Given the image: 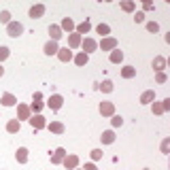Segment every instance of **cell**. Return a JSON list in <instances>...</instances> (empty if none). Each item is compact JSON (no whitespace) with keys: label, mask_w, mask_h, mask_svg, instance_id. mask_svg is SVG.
Masks as SVG:
<instances>
[{"label":"cell","mask_w":170,"mask_h":170,"mask_svg":"<svg viewBox=\"0 0 170 170\" xmlns=\"http://www.w3.org/2000/svg\"><path fill=\"white\" fill-rule=\"evenodd\" d=\"M43 13H45V6H43V4H36V6H32V9H30V17H32V19L41 17Z\"/></svg>","instance_id":"cell-4"},{"label":"cell","mask_w":170,"mask_h":170,"mask_svg":"<svg viewBox=\"0 0 170 170\" xmlns=\"http://www.w3.org/2000/svg\"><path fill=\"white\" fill-rule=\"evenodd\" d=\"M77 64H79V66L87 64V53H79V55H77Z\"/></svg>","instance_id":"cell-20"},{"label":"cell","mask_w":170,"mask_h":170,"mask_svg":"<svg viewBox=\"0 0 170 170\" xmlns=\"http://www.w3.org/2000/svg\"><path fill=\"white\" fill-rule=\"evenodd\" d=\"M79 43H81V38H79V34H73V36H70V47H77Z\"/></svg>","instance_id":"cell-23"},{"label":"cell","mask_w":170,"mask_h":170,"mask_svg":"<svg viewBox=\"0 0 170 170\" xmlns=\"http://www.w3.org/2000/svg\"><path fill=\"white\" fill-rule=\"evenodd\" d=\"M147 28H149V32H157V30H159V26H157L155 21H151V23H147Z\"/></svg>","instance_id":"cell-27"},{"label":"cell","mask_w":170,"mask_h":170,"mask_svg":"<svg viewBox=\"0 0 170 170\" xmlns=\"http://www.w3.org/2000/svg\"><path fill=\"white\" fill-rule=\"evenodd\" d=\"M60 49H58V45H55V41H49L47 45H45V53L47 55H53V53H58Z\"/></svg>","instance_id":"cell-5"},{"label":"cell","mask_w":170,"mask_h":170,"mask_svg":"<svg viewBox=\"0 0 170 170\" xmlns=\"http://www.w3.org/2000/svg\"><path fill=\"white\" fill-rule=\"evenodd\" d=\"M121 123H123V119H121V117H113V126H115V128L121 126Z\"/></svg>","instance_id":"cell-33"},{"label":"cell","mask_w":170,"mask_h":170,"mask_svg":"<svg viewBox=\"0 0 170 170\" xmlns=\"http://www.w3.org/2000/svg\"><path fill=\"white\" fill-rule=\"evenodd\" d=\"M51 132H55V134H62V132H64V126H62V123L60 121H55V123H51Z\"/></svg>","instance_id":"cell-15"},{"label":"cell","mask_w":170,"mask_h":170,"mask_svg":"<svg viewBox=\"0 0 170 170\" xmlns=\"http://www.w3.org/2000/svg\"><path fill=\"white\" fill-rule=\"evenodd\" d=\"M2 75H4V70H2V66H0V77H2Z\"/></svg>","instance_id":"cell-41"},{"label":"cell","mask_w":170,"mask_h":170,"mask_svg":"<svg viewBox=\"0 0 170 170\" xmlns=\"http://www.w3.org/2000/svg\"><path fill=\"white\" fill-rule=\"evenodd\" d=\"M30 123H32L34 130H41V128H45V117L43 115H34V117L30 119Z\"/></svg>","instance_id":"cell-3"},{"label":"cell","mask_w":170,"mask_h":170,"mask_svg":"<svg viewBox=\"0 0 170 170\" xmlns=\"http://www.w3.org/2000/svg\"><path fill=\"white\" fill-rule=\"evenodd\" d=\"M64 153H66L64 149H58L55 153H53V157H51V162H53V164H60L62 159H64Z\"/></svg>","instance_id":"cell-6"},{"label":"cell","mask_w":170,"mask_h":170,"mask_svg":"<svg viewBox=\"0 0 170 170\" xmlns=\"http://www.w3.org/2000/svg\"><path fill=\"white\" fill-rule=\"evenodd\" d=\"M87 30H89V23H87V21L79 26V32H87Z\"/></svg>","instance_id":"cell-35"},{"label":"cell","mask_w":170,"mask_h":170,"mask_svg":"<svg viewBox=\"0 0 170 170\" xmlns=\"http://www.w3.org/2000/svg\"><path fill=\"white\" fill-rule=\"evenodd\" d=\"M28 115H30L28 106H19V117H21V119H28Z\"/></svg>","instance_id":"cell-21"},{"label":"cell","mask_w":170,"mask_h":170,"mask_svg":"<svg viewBox=\"0 0 170 170\" xmlns=\"http://www.w3.org/2000/svg\"><path fill=\"white\" fill-rule=\"evenodd\" d=\"M85 170H96V166H94V164H87V166H85Z\"/></svg>","instance_id":"cell-39"},{"label":"cell","mask_w":170,"mask_h":170,"mask_svg":"<svg viewBox=\"0 0 170 170\" xmlns=\"http://www.w3.org/2000/svg\"><path fill=\"white\" fill-rule=\"evenodd\" d=\"M92 157H94V159H100V157H102V151H100V149L92 151Z\"/></svg>","instance_id":"cell-31"},{"label":"cell","mask_w":170,"mask_h":170,"mask_svg":"<svg viewBox=\"0 0 170 170\" xmlns=\"http://www.w3.org/2000/svg\"><path fill=\"white\" fill-rule=\"evenodd\" d=\"M123 77H126V79H130V77H134V68H132V66H128V68H123Z\"/></svg>","instance_id":"cell-25"},{"label":"cell","mask_w":170,"mask_h":170,"mask_svg":"<svg viewBox=\"0 0 170 170\" xmlns=\"http://www.w3.org/2000/svg\"><path fill=\"white\" fill-rule=\"evenodd\" d=\"M168 64H170V60H168Z\"/></svg>","instance_id":"cell-42"},{"label":"cell","mask_w":170,"mask_h":170,"mask_svg":"<svg viewBox=\"0 0 170 170\" xmlns=\"http://www.w3.org/2000/svg\"><path fill=\"white\" fill-rule=\"evenodd\" d=\"M113 47H115V38H106V41H102V51L113 49Z\"/></svg>","instance_id":"cell-16"},{"label":"cell","mask_w":170,"mask_h":170,"mask_svg":"<svg viewBox=\"0 0 170 170\" xmlns=\"http://www.w3.org/2000/svg\"><path fill=\"white\" fill-rule=\"evenodd\" d=\"M113 140H115V134H113L111 130L102 134V142H113Z\"/></svg>","instance_id":"cell-17"},{"label":"cell","mask_w":170,"mask_h":170,"mask_svg":"<svg viewBox=\"0 0 170 170\" xmlns=\"http://www.w3.org/2000/svg\"><path fill=\"white\" fill-rule=\"evenodd\" d=\"M164 109H170V98H166V100H164Z\"/></svg>","instance_id":"cell-38"},{"label":"cell","mask_w":170,"mask_h":170,"mask_svg":"<svg viewBox=\"0 0 170 170\" xmlns=\"http://www.w3.org/2000/svg\"><path fill=\"white\" fill-rule=\"evenodd\" d=\"M121 58H123L121 51H113V53H111V62H115V64H117V62H121Z\"/></svg>","instance_id":"cell-18"},{"label":"cell","mask_w":170,"mask_h":170,"mask_svg":"<svg viewBox=\"0 0 170 170\" xmlns=\"http://www.w3.org/2000/svg\"><path fill=\"white\" fill-rule=\"evenodd\" d=\"M83 47H85V51H94V49H96V43H94L92 38H87V41L83 43Z\"/></svg>","instance_id":"cell-19"},{"label":"cell","mask_w":170,"mask_h":170,"mask_svg":"<svg viewBox=\"0 0 170 170\" xmlns=\"http://www.w3.org/2000/svg\"><path fill=\"white\" fill-rule=\"evenodd\" d=\"M166 43H170V32H168V34H166Z\"/></svg>","instance_id":"cell-40"},{"label":"cell","mask_w":170,"mask_h":170,"mask_svg":"<svg viewBox=\"0 0 170 170\" xmlns=\"http://www.w3.org/2000/svg\"><path fill=\"white\" fill-rule=\"evenodd\" d=\"M164 64H166V60H164V58H155V62H153V66H155L157 70H159V68H162Z\"/></svg>","instance_id":"cell-24"},{"label":"cell","mask_w":170,"mask_h":170,"mask_svg":"<svg viewBox=\"0 0 170 170\" xmlns=\"http://www.w3.org/2000/svg\"><path fill=\"white\" fill-rule=\"evenodd\" d=\"M6 130H9V132H19V121H17V119H13V121H9V126H6Z\"/></svg>","instance_id":"cell-14"},{"label":"cell","mask_w":170,"mask_h":170,"mask_svg":"<svg viewBox=\"0 0 170 170\" xmlns=\"http://www.w3.org/2000/svg\"><path fill=\"white\" fill-rule=\"evenodd\" d=\"M58 58H60L62 62H68L70 58H73V53H70L68 49H60V53H58Z\"/></svg>","instance_id":"cell-11"},{"label":"cell","mask_w":170,"mask_h":170,"mask_svg":"<svg viewBox=\"0 0 170 170\" xmlns=\"http://www.w3.org/2000/svg\"><path fill=\"white\" fill-rule=\"evenodd\" d=\"M153 98H155V94H153V92H145V94L140 96V102H142V104H147V102L153 100Z\"/></svg>","instance_id":"cell-13"},{"label":"cell","mask_w":170,"mask_h":170,"mask_svg":"<svg viewBox=\"0 0 170 170\" xmlns=\"http://www.w3.org/2000/svg\"><path fill=\"white\" fill-rule=\"evenodd\" d=\"M15 102H17L15 96H11V94H4V96H2V104H4V106H13Z\"/></svg>","instance_id":"cell-10"},{"label":"cell","mask_w":170,"mask_h":170,"mask_svg":"<svg viewBox=\"0 0 170 170\" xmlns=\"http://www.w3.org/2000/svg\"><path fill=\"white\" fill-rule=\"evenodd\" d=\"M100 113L102 115H113V104L111 102H102L100 104Z\"/></svg>","instance_id":"cell-7"},{"label":"cell","mask_w":170,"mask_h":170,"mask_svg":"<svg viewBox=\"0 0 170 170\" xmlns=\"http://www.w3.org/2000/svg\"><path fill=\"white\" fill-rule=\"evenodd\" d=\"M168 166H170V164H168Z\"/></svg>","instance_id":"cell-43"},{"label":"cell","mask_w":170,"mask_h":170,"mask_svg":"<svg viewBox=\"0 0 170 170\" xmlns=\"http://www.w3.org/2000/svg\"><path fill=\"white\" fill-rule=\"evenodd\" d=\"M21 32H23V26H21V23H15V21L9 23V36H15V38H17Z\"/></svg>","instance_id":"cell-1"},{"label":"cell","mask_w":170,"mask_h":170,"mask_svg":"<svg viewBox=\"0 0 170 170\" xmlns=\"http://www.w3.org/2000/svg\"><path fill=\"white\" fill-rule=\"evenodd\" d=\"M98 32H100V34H109V26H98Z\"/></svg>","instance_id":"cell-29"},{"label":"cell","mask_w":170,"mask_h":170,"mask_svg":"<svg viewBox=\"0 0 170 170\" xmlns=\"http://www.w3.org/2000/svg\"><path fill=\"white\" fill-rule=\"evenodd\" d=\"M17 159H19L21 164H26V162H28V151H26L23 147H21V149H17Z\"/></svg>","instance_id":"cell-9"},{"label":"cell","mask_w":170,"mask_h":170,"mask_svg":"<svg viewBox=\"0 0 170 170\" xmlns=\"http://www.w3.org/2000/svg\"><path fill=\"white\" fill-rule=\"evenodd\" d=\"M32 106H34V111H41V109H43V102H38V100H36Z\"/></svg>","instance_id":"cell-36"},{"label":"cell","mask_w":170,"mask_h":170,"mask_svg":"<svg viewBox=\"0 0 170 170\" xmlns=\"http://www.w3.org/2000/svg\"><path fill=\"white\" fill-rule=\"evenodd\" d=\"M162 151H164V153H168V155H170V138H166V140L162 142Z\"/></svg>","instance_id":"cell-22"},{"label":"cell","mask_w":170,"mask_h":170,"mask_svg":"<svg viewBox=\"0 0 170 170\" xmlns=\"http://www.w3.org/2000/svg\"><path fill=\"white\" fill-rule=\"evenodd\" d=\"M62 28L70 30V28H73V21H70V19H64V21H62Z\"/></svg>","instance_id":"cell-30"},{"label":"cell","mask_w":170,"mask_h":170,"mask_svg":"<svg viewBox=\"0 0 170 170\" xmlns=\"http://www.w3.org/2000/svg\"><path fill=\"white\" fill-rule=\"evenodd\" d=\"M134 19H136V21H142V19H145V15H142V13H136V15H134Z\"/></svg>","instance_id":"cell-37"},{"label":"cell","mask_w":170,"mask_h":170,"mask_svg":"<svg viewBox=\"0 0 170 170\" xmlns=\"http://www.w3.org/2000/svg\"><path fill=\"white\" fill-rule=\"evenodd\" d=\"M62 102H64V100H62V96H58V94H55V96H51V98H49V102H47V104H49V109L58 111L60 106H62Z\"/></svg>","instance_id":"cell-2"},{"label":"cell","mask_w":170,"mask_h":170,"mask_svg":"<svg viewBox=\"0 0 170 170\" xmlns=\"http://www.w3.org/2000/svg\"><path fill=\"white\" fill-rule=\"evenodd\" d=\"M49 34H51V41H58V38L62 36V34H60V28H58V26H51V28H49Z\"/></svg>","instance_id":"cell-12"},{"label":"cell","mask_w":170,"mask_h":170,"mask_svg":"<svg viewBox=\"0 0 170 170\" xmlns=\"http://www.w3.org/2000/svg\"><path fill=\"white\" fill-rule=\"evenodd\" d=\"M9 17H11V15H9L6 11H2V13H0V21H2V23H6V21H9Z\"/></svg>","instance_id":"cell-28"},{"label":"cell","mask_w":170,"mask_h":170,"mask_svg":"<svg viewBox=\"0 0 170 170\" xmlns=\"http://www.w3.org/2000/svg\"><path fill=\"white\" fill-rule=\"evenodd\" d=\"M6 55H9V49L6 47H0V60H4Z\"/></svg>","instance_id":"cell-32"},{"label":"cell","mask_w":170,"mask_h":170,"mask_svg":"<svg viewBox=\"0 0 170 170\" xmlns=\"http://www.w3.org/2000/svg\"><path fill=\"white\" fill-rule=\"evenodd\" d=\"M121 6H123V11H132V9H134V4H132V2H123Z\"/></svg>","instance_id":"cell-34"},{"label":"cell","mask_w":170,"mask_h":170,"mask_svg":"<svg viewBox=\"0 0 170 170\" xmlns=\"http://www.w3.org/2000/svg\"><path fill=\"white\" fill-rule=\"evenodd\" d=\"M77 164H79L77 155H70V157H66V159H64V166H66V168H75Z\"/></svg>","instance_id":"cell-8"},{"label":"cell","mask_w":170,"mask_h":170,"mask_svg":"<svg viewBox=\"0 0 170 170\" xmlns=\"http://www.w3.org/2000/svg\"><path fill=\"white\" fill-rule=\"evenodd\" d=\"M100 87H102V92H111V89H113V83H111V81H104Z\"/></svg>","instance_id":"cell-26"}]
</instances>
